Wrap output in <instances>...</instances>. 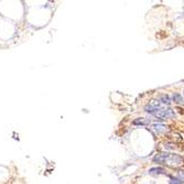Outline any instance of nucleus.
Returning a JSON list of instances; mask_svg holds the SVG:
<instances>
[{"mask_svg": "<svg viewBox=\"0 0 184 184\" xmlns=\"http://www.w3.org/2000/svg\"><path fill=\"white\" fill-rule=\"evenodd\" d=\"M169 167H181L184 164V159L180 154L177 153H169L165 152V158H164V163Z\"/></svg>", "mask_w": 184, "mask_h": 184, "instance_id": "f257e3e1", "label": "nucleus"}, {"mask_svg": "<svg viewBox=\"0 0 184 184\" xmlns=\"http://www.w3.org/2000/svg\"><path fill=\"white\" fill-rule=\"evenodd\" d=\"M154 116H156V118H159V119H170V118H174L175 117V113L174 111L171 109V108H160L158 111L153 113Z\"/></svg>", "mask_w": 184, "mask_h": 184, "instance_id": "f03ea898", "label": "nucleus"}, {"mask_svg": "<svg viewBox=\"0 0 184 184\" xmlns=\"http://www.w3.org/2000/svg\"><path fill=\"white\" fill-rule=\"evenodd\" d=\"M161 101L160 100H151L150 103H148L144 106V110L149 113H154L156 111H158L161 108Z\"/></svg>", "mask_w": 184, "mask_h": 184, "instance_id": "7ed1b4c3", "label": "nucleus"}, {"mask_svg": "<svg viewBox=\"0 0 184 184\" xmlns=\"http://www.w3.org/2000/svg\"><path fill=\"white\" fill-rule=\"evenodd\" d=\"M150 119H147V118H143V117H139V118H136L135 120L132 121V124L135 126H148L150 125Z\"/></svg>", "mask_w": 184, "mask_h": 184, "instance_id": "20e7f679", "label": "nucleus"}, {"mask_svg": "<svg viewBox=\"0 0 184 184\" xmlns=\"http://www.w3.org/2000/svg\"><path fill=\"white\" fill-rule=\"evenodd\" d=\"M148 173L150 175H153V177H156V175H162V174H165V170L163 168H151L150 170L148 171Z\"/></svg>", "mask_w": 184, "mask_h": 184, "instance_id": "39448f33", "label": "nucleus"}, {"mask_svg": "<svg viewBox=\"0 0 184 184\" xmlns=\"http://www.w3.org/2000/svg\"><path fill=\"white\" fill-rule=\"evenodd\" d=\"M172 101H174L177 105H181V106L184 105L183 96H182L181 94H179V93H173V95H172Z\"/></svg>", "mask_w": 184, "mask_h": 184, "instance_id": "423d86ee", "label": "nucleus"}, {"mask_svg": "<svg viewBox=\"0 0 184 184\" xmlns=\"http://www.w3.org/2000/svg\"><path fill=\"white\" fill-rule=\"evenodd\" d=\"M152 129L156 131V134H162L163 131H165L167 130V127L163 125V124H153L152 125Z\"/></svg>", "mask_w": 184, "mask_h": 184, "instance_id": "0eeeda50", "label": "nucleus"}, {"mask_svg": "<svg viewBox=\"0 0 184 184\" xmlns=\"http://www.w3.org/2000/svg\"><path fill=\"white\" fill-rule=\"evenodd\" d=\"M160 101H161V104H167V105H169L171 103V98L170 96L168 95V94H163V95H161L160 96Z\"/></svg>", "mask_w": 184, "mask_h": 184, "instance_id": "6e6552de", "label": "nucleus"}, {"mask_svg": "<svg viewBox=\"0 0 184 184\" xmlns=\"http://www.w3.org/2000/svg\"><path fill=\"white\" fill-rule=\"evenodd\" d=\"M169 184H183V181H181L177 177H171Z\"/></svg>", "mask_w": 184, "mask_h": 184, "instance_id": "1a4fd4ad", "label": "nucleus"}, {"mask_svg": "<svg viewBox=\"0 0 184 184\" xmlns=\"http://www.w3.org/2000/svg\"><path fill=\"white\" fill-rule=\"evenodd\" d=\"M177 179H180L181 181L184 182V170H177Z\"/></svg>", "mask_w": 184, "mask_h": 184, "instance_id": "9d476101", "label": "nucleus"}, {"mask_svg": "<svg viewBox=\"0 0 184 184\" xmlns=\"http://www.w3.org/2000/svg\"><path fill=\"white\" fill-rule=\"evenodd\" d=\"M164 148L167 149V150H174L175 146L173 143H164Z\"/></svg>", "mask_w": 184, "mask_h": 184, "instance_id": "9b49d317", "label": "nucleus"}]
</instances>
